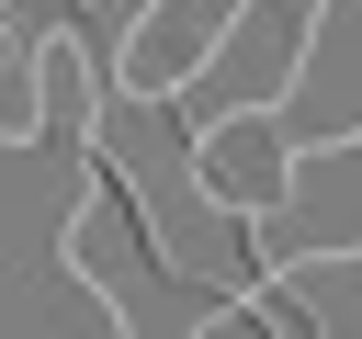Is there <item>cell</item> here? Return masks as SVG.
Masks as SVG:
<instances>
[{"label": "cell", "mask_w": 362, "mask_h": 339, "mask_svg": "<svg viewBox=\"0 0 362 339\" xmlns=\"http://www.w3.org/2000/svg\"><path fill=\"white\" fill-rule=\"evenodd\" d=\"M294 181H305V147H294L283 102H226V113L192 124V192H204L215 215L272 226V215L294 203Z\"/></svg>", "instance_id": "1"}, {"label": "cell", "mask_w": 362, "mask_h": 339, "mask_svg": "<svg viewBox=\"0 0 362 339\" xmlns=\"http://www.w3.org/2000/svg\"><path fill=\"white\" fill-rule=\"evenodd\" d=\"M238 11L249 0H147L136 23H124V56H113V90L124 102H170L226 34H238Z\"/></svg>", "instance_id": "2"}, {"label": "cell", "mask_w": 362, "mask_h": 339, "mask_svg": "<svg viewBox=\"0 0 362 339\" xmlns=\"http://www.w3.org/2000/svg\"><path fill=\"white\" fill-rule=\"evenodd\" d=\"M45 136V79H34V45L0 23V147H34Z\"/></svg>", "instance_id": "3"}, {"label": "cell", "mask_w": 362, "mask_h": 339, "mask_svg": "<svg viewBox=\"0 0 362 339\" xmlns=\"http://www.w3.org/2000/svg\"><path fill=\"white\" fill-rule=\"evenodd\" d=\"M192 339H294V316H272L260 294H215V305L192 316Z\"/></svg>", "instance_id": "4"}]
</instances>
